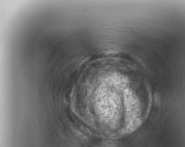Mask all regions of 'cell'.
I'll list each match as a JSON object with an SVG mask.
<instances>
[{"instance_id": "cell-1", "label": "cell", "mask_w": 185, "mask_h": 147, "mask_svg": "<svg viewBox=\"0 0 185 147\" xmlns=\"http://www.w3.org/2000/svg\"><path fill=\"white\" fill-rule=\"evenodd\" d=\"M107 79L110 83L113 84L119 90L125 89L129 83V80L126 76L117 72L111 74Z\"/></svg>"}]
</instances>
